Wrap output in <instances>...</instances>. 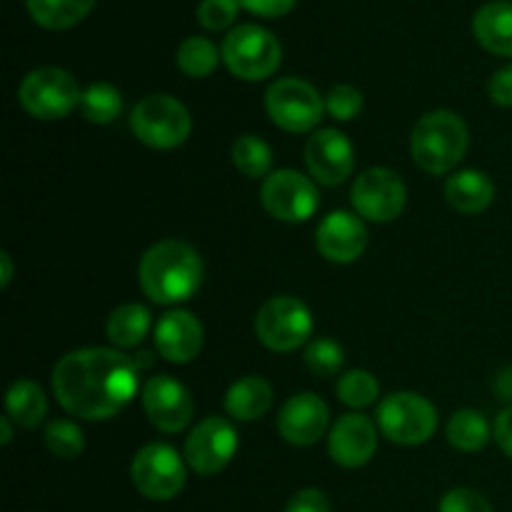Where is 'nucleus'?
<instances>
[{"label":"nucleus","instance_id":"1","mask_svg":"<svg viewBox=\"0 0 512 512\" xmlns=\"http://www.w3.org/2000/svg\"><path fill=\"white\" fill-rule=\"evenodd\" d=\"M140 370L115 348L73 350L53 370V393L65 413L80 420H108L138 395Z\"/></svg>","mask_w":512,"mask_h":512},{"label":"nucleus","instance_id":"2","mask_svg":"<svg viewBox=\"0 0 512 512\" xmlns=\"http://www.w3.org/2000/svg\"><path fill=\"white\" fill-rule=\"evenodd\" d=\"M138 280L153 303H185L203 283V260L183 240H160L140 258Z\"/></svg>","mask_w":512,"mask_h":512},{"label":"nucleus","instance_id":"3","mask_svg":"<svg viewBox=\"0 0 512 512\" xmlns=\"http://www.w3.org/2000/svg\"><path fill=\"white\" fill-rule=\"evenodd\" d=\"M413 160L428 175H445L458 168L468 150V125L450 110H433L413 128Z\"/></svg>","mask_w":512,"mask_h":512},{"label":"nucleus","instance_id":"4","mask_svg":"<svg viewBox=\"0 0 512 512\" xmlns=\"http://www.w3.org/2000/svg\"><path fill=\"white\" fill-rule=\"evenodd\" d=\"M220 55L235 78L263 80L280 68L283 48L270 30L248 23L238 25L225 35Z\"/></svg>","mask_w":512,"mask_h":512},{"label":"nucleus","instance_id":"5","mask_svg":"<svg viewBox=\"0 0 512 512\" xmlns=\"http://www.w3.org/2000/svg\"><path fill=\"white\" fill-rule=\"evenodd\" d=\"M135 138L155 150H173L188 140L190 113L173 95H148L140 100L130 115Z\"/></svg>","mask_w":512,"mask_h":512},{"label":"nucleus","instance_id":"6","mask_svg":"<svg viewBox=\"0 0 512 512\" xmlns=\"http://www.w3.org/2000/svg\"><path fill=\"white\" fill-rule=\"evenodd\" d=\"M18 100L33 118L60 120L80 108L83 93L68 70L45 65L25 75L18 88Z\"/></svg>","mask_w":512,"mask_h":512},{"label":"nucleus","instance_id":"7","mask_svg":"<svg viewBox=\"0 0 512 512\" xmlns=\"http://www.w3.org/2000/svg\"><path fill=\"white\" fill-rule=\"evenodd\" d=\"M255 335L275 353H293L313 335V315L293 295L270 298L255 315Z\"/></svg>","mask_w":512,"mask_h":512},{"label":"nucleus","instance_id":"8","mask_svg":"<svg viewBox=\"0 0 512 512\" xmlns=\"http://www.w3.org/2000/svg\"><path fill=\"white\" fill-rule=\"evenodd\" d=\"M380 433L395 445H423L438 428L433 403L418 393H393L378 408Z\"/></svg>","mask_w":512,"mask_h":512},{"label":"nucleus","instance_id":"9","mask_svg":"<svg viewBox=\"0 0 512 512\" xmlns=\"http://www.w3.org/2000/svg\"><path fill=\"white\" fill-rule=\"evenodd\" d=\"M265 110L278 128L288 133H308L323 120L325 100L308 80L280 78L265 93Z\"/></svg>","mask_w":512,"mask_h":512},{"label":"nucleus","instance_id":"10","mask_svg":"<svg viewBox=\"0 0 512 512\" xmlns=\"http://www.w3.org/2000/svg\"><path fill=\"white\" fill-rule=\"evenodd\" d=\"M260 203L283 223H305L318 213L320 195L310 178H305L298 170H275L263 180L260 188Z\"/></svg>","mask_w":512,"mask_h":512},{"label":"nucleus","instance_id":"11","mask_svg":"<svg viewBox=\"0 0 512 512\" xmlns=\"http://www.w3.org/2000/svg\"><path fill=\"white\" fill-rule=\"evenodd\" d=\"M130 478L143 498L173 500L185 488V463L170 445L150 443L135 455Z\"/></svg>","mask_w":512,"mask_h":512},{"label":"nucleus","instance_id":"12","mask_svg":"<svg viewBox=\"0 0 512 512\" xmlns=\"http://www.w3.org/2000/svg\"><path fill=\"white\" fill-rule=\"evenodd\" d=\"M350 200L360 218L373 223H393L408 203V188L395 170L370 168L355 178Z\"/></svg>","mask_w":512,"mask_h":512},{"label":"nucleus","instance_id":"13","mask_svg":"<svg viewBox=\"0 0 512 512\" xmlns=\"http://www.w3.org/2000/svg\"><path fill=\"white\" fill-rule=\"evenodd\" d=\"M238 453V433L223 418H205L185 440V460L198 475H215Z\"/></svg>","mask_w":512,"mask_h":512},{"label":"nucleus","instance_id":"14","mask_svg":"<svg viewBox=\"0 0 512 512\" xmlns=\"http://www.w3.org/2000/svg\"><path fill=\"white\" fill-rule=\"evenodd\" d=\"M143 410L158 430L180 433L193 418V398L175 378L155 375L143 385Z\"/></svg>","mask_w":512,"mask_h":512},{"label":"nucleus","instance_id":"15","mask_svg":"<svg viewBox=\"0 0 512 512\" xmlns=\"http://www.w3.org/2000/svg\"><path fill=\"white\" fill-rule=\"evenodd\" d=\"M305 165L318 183H345L355 168V150L348 135L335 128H323L310 135L305 145Z\"/></svg>","mask_w":512,"mask_h":512},{"label":"nucleus","instance_id":"16","mask_svg":"<svg viewBox=\"0 0 512 512\" xmlns=\"http://www.w3.org/2000/svg\"><path fill=\"white\" fill-rule=\"evenodd\" d=\"M328 405L315 393H300L285 400L278 415V433L285 443L308 448L315 445L328 430Z\"/></svg>","mask_w":512,"mask_h":512},{"label":"nucleus","instance_id":"17","mask_svg":"<svg viewBox=\"0 0 512 512\" xmlns=\"http://www.w3.org/2000/svg\"><path fill=\"white\" fill-rule=\"evenodd\" d=\"M378 450V428L365 415H343L333 425L328 438V453L340 468H363Z\"/></svg>","mask_w":512,"mask_h":512},{"label":"nucleus","instance_id":"18","mask_svg":"<svg viewBox=\"0 0 512 512\" xmlns=\"http://www.w3.org/2000/svg\"><path fill=\"white\" fill-rule=\"evenodd\" d=\"M318 243L320 255L330 263L348 265L355 263L360 255L365 253L368 245V230L358 215L348 213V210H335L323 223L318 225Z\"/></svg>","mask_w":512,"mask_h":512},{"label":"nucleus","instance_id":"19","mask_svg":"<svg viewBox=\"0 0 512 512\" xmlns=\"http://www.w3.org/2000/svg\"><path fill=\"white\" fill-rule=\"evenodd\" d=\"M155 348L168 363H190L203 350V325L188 310H170L155 325Z\"/></svg>","mask_w":512,"mask_h":512},{"label":"nucleus","instance_id":"20","mask_svg":"<svg viewBox=\"0 0 512 512\" xmlns=\"http://www.w3.org/2000/svg\"><path fill=\"white\" fill-rule=\"evenodd\" d=\"M473 35L488 53L512 58V3L493 0L473 18Z\"/></svg>","mask_w":512,"mask_h":512},{"label":"nucleus","instance_id":"21","mask_svg":"<svg viewBox=\"0 0 512 512\" xmlns=\"http://www.w3.org/2000/svg\"><path fill=\"white\" fill-rule=\"evenodd\" d=\"M445 200L458 213L478 215L493 205L495 183L490 180V175L480 173V170H460V173L450 175L445 183Z\"/></svg>","mask_w":512,"mask_h":512},{"label":"nucleus","instance_id":"22","mask_svg":"<svg viewBox=\"0 0 512 512\" xmlns=\"http://www.w3.org/2000/svg\"><path fill=\"white\" fill-rule=\"evenodd\" d=\"M270 405H273V388H270L268 380L258 378V375L240 378L225 393V410H228L230 418L240 420V423L260 420L268 413Z\"/></svg>","mask_w":512,"mask_h":512},{"label":"nucleus","instance_id":"23","mask_svg":"<svg viewBox=\"0 0 512 512\" xmlns=\"http://www.w3.org/2000/svg\"><path fill=\"white\" fill-rule=\"evenodd\" d=\"M150 323H153V315L145 305L140 303H128L120 305L110 313L108 325H105V333H108L110 343L118 350H130L138 348L145 338H148Z\"/></svg>","mask_w":512,"mask_h":512},{"label":"nucleus","instance_id":"24","mask_svg":"<svg viewBox=\"0 0 512 512\" xmlns=\"http://www.w3.org/2000/svg\"><path fill=\"white\" fill-rule=\"evenodd\" d=\"M5 410L8 418L15 425L25 430H33L43 423L45 410H48V400H45L43 388L33 380H15L5 395Z\"/></svg>","mask_w":512,"mask_h":512},{"label":"nucleus","instance_id":"25","mask_svg":"<svg viewBox=\"0 0 512 512\" xmlns=\"http://www.w3.org/2000/svg\"><path fill=\"white\" fill-rule=\"evenodd\" d=\"M28 13L40 28L68 30L93 10L95 0H25Z\"/></svg>","mask_w":512,"mask_h":512},{"label":"nucleus","instance_id":"26","mask_svg":"<svg viewBox=\"0 0 512 512\" xmlns=\"http://www.w3.org/2000/svg\"><path fill=\"white\" fill-rule=\"evenodd\" d=\"M448 440L455 450L460 453H478L488 445L490 440V425L478 410H458L453 418L448 420Z\"/></svg>","mask_w":512,"mask_h":512},{"label":"nucleus","instance_id":"27","mask_svg":"<svg viewBox=\"0 0 512 512\" xmlns=\"http://www.w3.org/2000/svg\"><path fill=\"white\" fill-rule=\"evenodd\" d=\"M80 110L88 123L108 125L123 110V98H120L118 88L110 83H93L83 90V100H80Z\"/></svg>","mask_w":512,"mask_h":512},{"label":"nucleus","instance_id":"28","mask_svg":"<svg viewBox=\"0 0 512 512\" xmlns=\"http://www.w3.org/2000/svg\"><path fill=\"white\" fill-rule=\"evenodd\" d=\"M233 165L245 178H268L273 150L255 135H240L233 145Z\"/></svg>","mask_w":512,"mask_h":512},{"label":"nucleus","instance_id":"29","mask_svg":"<svg viewBox=\"0 0 512 512\" xmlns=\"http://www.w3.org/2000/svg\"><path fill=\"white\" fill-rule=\"evenodd\" d=\"M175 60H178V68L185 75H190V78H205V75H210L218 68L220 53L215 48V43H210L208 38L193 35V38H185L180 43Z\"/></svg>","mask_w":512,"mask_h":512},{"label":"nucleus","instance_id":"30","mask_svg":"<svg viewBox=\"0 0 512 512\" xmlns=\"http://www.w3.org/2000/svg\"><path fill=\"white\" fill-rule=\"evenodd\" d=\"M380 385L373 373L368 370H350L338 380V398L340 403L350 408H368L378 400Z\"/></svg>","mask_w":512,"mask_h":512},{"label":"nucleus","instance_id":"31","mask_svg":"<svg viewBox=\"0 0 512 512\" xmlns=\"http://www.w3.org/2000/svg\"><path fill=\"white\" fill-rule=\"evenodd\" d=\"M45 445L55 458L75 460L85 450V435L73 420H53L45 428Z\"/></svg>","mask_w":512,"mask_h":512},{"label":"nucleus","instance_id":"32","mask_svg":"<svg viewBox=\"0 0 512 512\" xmlns=\"http://www.w3.org/2000/svg\"><path fill=\"white\" fill-rule=\"evenodd\" d=\"M345 363V350L340 348L335 340L330 338H318L308 345L305 350V365L310 368V373H315L318 378H333Z\"/></svg>","mask_w":512,"mask_h":512},{"label":"nucleus","instance_id":"33","mask_svg":"<svg viewBox=\"0 0 512 512\" xmlns=\"http://www.w3.org/2000/svg\"><path fill=\"white\" fill-rule=\"evenodd\" d=\"M325 110L330 113V118L348 123V120L358 118V113L363 110V93L353 85H335L325 95Z\"/></svg>","mask_w":512,"mask_h":512},{"label":"nucleus","instance_id":"34","mask_svg":"<svg viewBox=\"0 0 512 512\" xmlns=\"http://www.w3.org/2000/svg\"><path fill=\"white\" fill-rule=\"evenodd\" d=\"M238 8L240 0H203L198 8V20L203 28L218 33V30H225L228 25L235 23Z\"/></svg>","mask_w":512,"mask_h":512},{"label":"nucleus","instance_id":"35","mask_svg":"<svg viewBox=\"0 0 512 512\" xmlns=\"http://www.w3.org/2000/svg\"><path fill=\"white\" fill-rule=\"evenodd\" d=\"M438 512H493V505L478 490L455 488L443 495Z\"/></svg>","mask_w":512,"mask_h":512},{"label":"nucleus","instance_id":"36","mask_svg":"<svg viewBox=\"0 0 512 512\" xmlns=\"http://www.w3.org/2000/svg\"><path fill=\"white\" fill-rule=\"evenodd\" d=\"M285 512H330V503L320 490H300L285 505Z\"/></svg>","mask_w":512,"mask_h":512},{"label":"nucleus","instance_id":"37","mask_svg":"<svg viewBox=\"0 0 512 512\" xmlns=\"http://www.w3.org/2000/svg\"><path fill=\"white\" fill-rule=\"evenodd\" d=\"M488 90L495 105H500V108H512V63L495 70V75L490 78Z\"/></svg>","mask_w":512,"mask_h":512},{"label":"nucleus","instance_id":"38","mask_svg":"<svg viewBox=\"0 0 512 512\" xmlns=\"http://www.w3.org/2000/svg\"><path fill=\"white\" fill-rule=\"evenodd\" d=\"M293 5L295 0H240V8L260 15V18H280V15L290 13Z\"/></svg>","mask_w":512,"mask_h":512},{"label":"nucleus","instance_id":"39","mask_svg":"<svg viewBox=\"0 0 512 512\" xmlns=\"http://www.w3.org/2000/svg\"><path fill=\"white\" fill-rule=\"evenodd\" d=\"M493 438L495 443L500 445V450H503L508 458H512V405H508V408L495 418Z\"/></svg>","mask_w":512,"mask_h":512},{"label":"nucleus","instance_id":"40","mask_svg":"<svg viewBox=\"0 0 512 512\" xmlns=\"http://www.w3.org/2000/svg\"><path fill=\"white\" fill-rule=\"evenodd\" d=\"M493 393L500 403L512 405V365H508V368H503L498 375H495Z\"/></svg>","mask_w":512,"mask_h":512},{"label":"nucleus","instance_id":"41","mask_svg":"<svg viewBox=\"0 0 512 512\" xmlns=\"http://www.w3.org/2000/svg\"><path fill=\"white\" fill-rule=\"evenodd\" d=\"M0 265H3V280H0V285H3V288H8L10 280H13V263H10L8 253H0Z\"/></svg>","mask_w":512,"mask_h":512},{"label":"nucleus","instance_id":"42","mask_svg":"<svg viewBox=\"0 0 512 512\" xmlns=\"http://www.w3.org/2000/svg\"><path fill=\"white\" fill-rule=\"evenodd\" d=\"M133 363L138 365V370H145V368H150V365H153V355H150L148 350H143V353L135 355Z\"/></svg>","mask_w":512,"mask_h":512},{"label":"nucleus","instance_id":"43","mask_svg":"<svg viewBox=\"0 0 512 512\" xmlns=\"http://www.w3.org/2000/svg\"><path fill=\"white\" fill-rule=\"evenodd\" d=\"M0 430H3V438H0V443L8 445L10 440H13V430H10V418L0 420Z\"/></svg>","mask_w":512,"mask_h":512}]
</instances>
